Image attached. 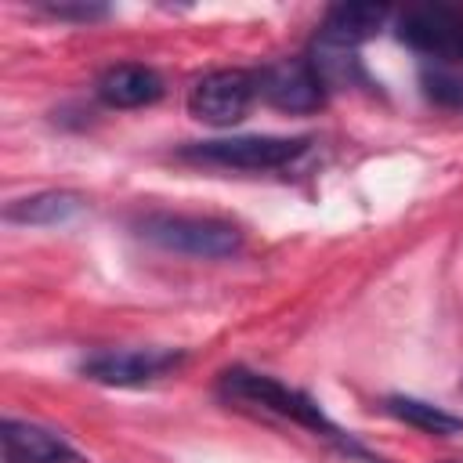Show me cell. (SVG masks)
<instances>
[{"mask_svg":"<svg viewBox=\"0 0 463 463\" xmlns=\"http://www.w3.org/2000/svg\"><path fill=\"white\" fill-rule=\"evenodd\" d=\"M217 394H221L228 405H235V409H250V412H264V416L289 420V423H297V427H304V430H311V434L333 441L340 452L362 456V459L373 463V456H369L351 434H344V430L322 412V405H318L315 398H307L304 391H297V387H289V383H282V380H275V376H268V373H253V369L232 365V369H224V373L217 376Z\"/></svg>","mask_w":463,"mask_h":463,"instance_id":"1","label":"cell"},{"mask_svg":"<svg viewBox=\"0 0 463 463\" xmlns=\"http://www.w3.org/2000/svg\"><path fill=\"white\" fill-rule=\"evenodd\" d=\"M137 235L159 250L184 253V257H203V260H221L242 250V232L239 224L210 213H145L137 224Z\"/></svg>","mask_w":463,"mask_h":463,"instance_id":"2","label":"cell"},{"mask_svg":"<svg viewBox=\"0 0 463 463\" xmlns=\"http://www.w3.org/2000/svg\"><path fill=\"white\" fill-rule=\"evenodd\" d=\"M307 137H275V134H239V137H213L192 141L177 156L195 166H221V170H279L289 166L307 152Z\"/></svg>","mask_w":463,"mask_h":463,"instance_id":"3","label":"cell"},{"mask_svg":"<svg viewBox=\"0 0 463 463\" xmlns=\"http://www.w3.org/2000/svg\"><path fill=\"white\" fill-rule=\"evenodd\" d=\"M257 98H260L257 72H250V69H213V72H206L192 83L188 112L199 123H210V127H235L239 119H246V112Z\"/></svg>","mask_w":463,"mask_h":463,"instance_id":"4","label":"cell"},{"mask_svg":"<svg viewBox=\"0 0 463 463\" xmlns=\"http://www.w3.org/2000/svg\"><path fill=\"white\" fill-rule=\"evenodd\" d=\"M181 362L184 354L170 347H109V351L87 354L80 362V373L105 387H141L166 376Z\"/></svg>","mask_w":463,"mask_h":463,"instance_id":"5","label":"cell"},{"mask_svg":"<svg viewBox=\"0 0 463 463\" xmlns=\"http://www.w3.org/2000/svg\"><path fill=\"white\" fill-rule=\"evenodd\" d=\"M398 40L434 61H463V11L459 7H412L398 18Z\"/></svg>","mask_w":463,"mask_h":463,"instance_id":"6","label":"cell"},{"mask_svg":"<svg viewBox=\"0 0 463 463\" xmlns=\"http://www.w3.org/2000/svg\"><path fill=\"white\" fill-rule=\"evenodd\" d=\"M260 98L282 112H315L326 101V83L311 58H279L257 72Z\"/></svg>","mask_w":463,"mask_h":463,"instance_id":"7","label":"cell"},{"mask_svg":"<svg viewBox=\"0 0 463 463\" xmlns=\"http://www.w3.org/2000/svg\"><path fill=\"white\" fill-rule=\"evenodd\" d=\"M4 459L7 463H87L76 445L36 420H4Z\"/></svg>","mask_w":463,"mask_h":463,"instance_id":"8","label":"cell"},{"mask_svg":"<svg viewBox=\"0 0 463 463\" xmlns=\"http://www.w3.org/2000/svg\"><path fill=\"white\" fill-rule=\"evenodd\" d=\"M98 98L109 109H141L163 98V76L152 65L119 61L98 76Z\"/></svg>","mask_w":463,"mask_h":463,"instance_id":"9","label":"cell"},{"mask_svg":"<svg viewBox=\"0 0 463 463\" xmlns=\"http://www.w3.org/2000/svg\"><path fill=\"white\" fill-rule=\"evenodd\" d=\"M387 14L391 11L376 7V4H340V7H329V14L322 18V29H318V40L358 51V43H365L369 36H376L383 29Z\"/></svg>","mask_w":463,"mask_h":463,"instance_id":"10","label":"cell"},{"mask_svg":"<svg viewBox=\"0 0 463 463\" xmlns=\"http://www.w3.org/2000/svg\"><path fill=\"white\" fill-rule=\"evenodd\" d=\"M83 210V195L69 192V188H51V192H36L25 199H14L4 217L11 224H61L69 217H76Z\"/></svg>","mask_w":463,"mask_h":463,"instance_id":"11","label":"cell"},{"mask_svg":"<svg viewBox=\"0 0 463 463\" xmlns=\"http://www.w3.org/2000/svg\"><path fill=\"white\" fill-rule=\"evenodd\" d=\"M383 409H387L394 420H402V423H409V427H416V430H423V434L445 438V434H459V430H463V416H452L449 409L430 405V402H423V398L391 394V398L383 402Z\"/></svg>","mask_w":463,"mask_h":463,"instance_id":"12","label":"cell"},{"mask_svg":"<svg viewBox=\"0 0 463 463\" xmlns=\"http://www.w3.org/2000/svg\"><path fill=\"white\" fill-rule=\"evenodd\" d=\"M420 87H423V94L434 105L452 109V112H463V76H456V72H449L441 65H427L420 72Z\"/></svg>","mask_w":463,"mask_h":463,"instance_id":"13","label":"cell"},{"mask_svg":"<svg viewBox=\"0 0 463 463\" xmlns=\"http://www.w3.org/2000/svg\"><path fill=\"white\" fill-rule=\"evenodd\" d=\"M47 14H54V18H80V22H90V18H105V7H65V4H58V7H47Z\"/></svg>","mask_w":463,"mask_h":463,"instance_id":"14","label":"cell"},{"mask_svg":"<svg viewBox=\"0 0 463 463\" xmlns=\"http://www.w3.org/2000/svg\"><path fill=\"white\" fill-rule=\"evenodd\" d=\"M441 463H452V459H441Z\"/></svg>","mask_w":463,"mask_h":463,"instance_id":"15","label":"cell"}]
</instances>
